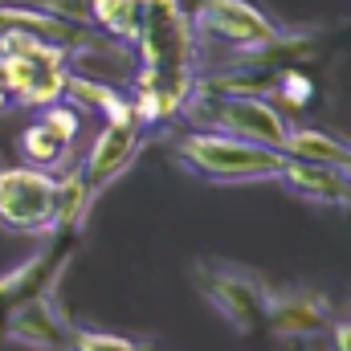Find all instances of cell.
<instances>
[{
  "mask_svg": "<svg viewBox=\"0 0 351 351\" xmlns=\"http://www.w3.org/2000/svg\"><path fill=\"white\" fill-rule=\"evenodd\" d=\"M135 45L143 53V74L135 94V114L147 123L176 119L196 90V33L180 0H143Z\"/></svg>",
  "mask_w": 351,
  "mask_h": 351,
  "instance_id": "1",
  "label": "cell"
},
{
  "mask_svg": "<svg viewBox=\"0 0 351 351\" xmlns=\"http://www.w3.org/2000/svg\"><path fill=\"white\" fill-rule=\"evenodd\" d=\"M66 45L45 41L21 25L0 29V90L25 106H53L66 94Z\"/></svg>",
  "mask_w": 351,
  "mask_h": 351,
  "instance_id": "2",
  "label": "cell"
},
{
  "mask_svg": "<svg viewBox=\"0 0 351 351\" xmlns=\"http://www.w3.org/2000/svg\"><path fill=\"white\" fill-rule=\"evenodd\" d=\"M176 160L180 168L192 176L208 180V184H254V180H269L282 172L286 152L278 147H262L237 135H188L176 143Z\"/></svg>",
  "mask_w": 351,
  "mask_h": 351,
  "instance_id": "3",
  "label": "cell"
},
{
  "mask_svg": "<svg viewBox=\"0 0 351 351\" xmlns=\"http://www.w3.org/2000/svg\"><path fill=\"white\" fill-rule=\"evenodd\" d=\"M196 119H204L213 131H225V135H237V139H250V143H262V147H286V135H290V123L278 106H269L265 98H250V94H204V90H192L188 106Z\"/></svg>",
  "mask_w": 351,
  "mask_h": 351,
  "instance_id": "4",
  "label": "cell"
},
{
  "mask_svg": "<svg viewBox=\"0 0 351 351\" xmlns=\"http://www.w3.org/2000/svg\"><path fill=\"white\" fill-rule=\"evenodd\" d=\"M196 286L200 294L213 302V311L241 335H258L269 323V302L274 294L265 290L262 282L237 265L225 262H200L196 265Z\"/></svg>",
  "mask_w": 351,
  "mask_h": 351,
  "instance_id": "5",
  "label": "cell"
},
{
  "mask_svg": "<svg viewBox=\"0 0 351 351\" xmlns=\"http://www.w3.org/2000/svg\"><path fill=\"white\" fill-rule=\"evenodd\" d=\"M0 225L12 233H58V180L37 168L0 172Z\"/></svg>",
  "mask_w": 351,
  "mask_h": 351,
  "instance_id": "6",
  "label": "cell"
},
{
  "mask_svg": "<svg viewBox=\"0 0 351 351\" xmlns=\"http://www.w3.org/2000/svg\"><path fill=\"white\" fill-rule=\"evenodd\" d=\"M196 33L213 37V41L237 49V53L262 49V45L282 37V29L265 12H258L250 0H200V8H196Z\"/></svg>",
  "mask_w": 351,
  "mask_h": 351,
  "instance_id": "7",
  "label": "cell"
},
{
  "mask_svg": "<svg viewBox=\"0 0 351 351\" xmlns=\"http://www.w3.org/2000/svg\"><path fill=\"white\" fill-rule=\"evenodd\" d=\"M74 250H78V229H58V237L45 245V254H37L33 262H25L21 269H12V274L0 278V335H4V323L29 298L53 290V282L62 278V269L74 258Z\"/></svg>",
  "mask_w": 351,
  "mask_h": 351,
  "instance_id": "8",
  "label": "cell"
},
{
  "mask_svg": "<svg viewBox=\"0 0 351 351\" xmlns=\"http://www.w3.org/2000/svg\"><path fill=\"white\" fill-rule=\"evenodd\" d=\"M139 143H143V119H139V114L106 119L102 135L94 139V147H90V156H86V168L78 172L82 176V184H86V192H90V200H94L114 176L123 172L131 160H135Z\"/></svg>",
  "mask_w": 351,
  "mask_h": 351,
  "instance_id": "9",
  "label": "cell"
},
{
  "mask_svg": "<svg viewBox=\"0 0 351 351\" xmlns=\"http://www.w3.org/2000/svg\"><path fill=\"white\" fill-rule=\"evenodd\" d=\"M4 335H8L12 343H25V348H37V351H70L78 327L66 319V311L58 306V298H53V290H49V294L29 298V302L4 323Z\"/></svg>",
  "mask_w": 351,
  "mask_h": 351,
  "instance_id": "10",
  "label": "cell"
},
{
  "mask_svg": "<svg viewBox=\"0 0 351 351\" xmlns=\"http://www.w3.org/2000/svg\"><path fill=\"white\" fill-rule=\"evenodd\" d=\"M331 323H335V311L323 294L290 290V294H274L265 331H278L286 339H315V335L331 331Z\"/></svg>",
  "mask_w": 351,
  "mask_h": 351,
  "instance_id": "11",
  "label": "cell"
},
{
  "mask_svg": "<svg viewBox=\"0 0 351 351\" xmlns=\"http://www.w3.org/2000/svg\"><path fill=\"white\" fill-rule=\"evenodd\" d=\"M74 135H78V114L53 102V106H45V114H41L33 127H25V135H21V156H25L29 164H37V168H53V164L66 160Z\"/></svg>",
  "mask_w": 351,
  "mask_h": 351,
  "instance_id": "12",
  "label": "cell"
},
{
  "mask_svg": "<svg viewBox=\"0 0 351 351\" xmlns=\"http://www.w3.org/2000/svg\"><path fill=\"white\" fill-rule=\"evenodd\" d=\"M278 180L286 188H294L298 196L315 200V204H351V176H343L331 164H315V160H294L286 156Z\"/></svg>",
  "mask_w": 351,
  "mask_h": 351,
  "instance_id": "13",
  "label": "cell"
},
{
  "mask_svg": "<svg viewBox=\"0 0 351 351\" xmlns=\"http://www.w3.org/2000/svg\"><path fill=\"white\" fill-rule=\"evenodd\" d=\"M90 12H94L102 33H110L119 41H135L139 16H143V0H90Z\"/></svg>",
  "mask_w": 351,
  "mask_h": 351,
  "instance_id": "14",
  "label": "cell"
},
{
  "mask_svg": "<svg viewBox=\"0 0 351 351\" xmlns=\"http://www.w3.org/2000/svg\"><path fill=\"white\" fill-rule=\"evenodd\" d=\"M66 94H74L78 102H86L94 110H102L106 119H123V114H135V106L119 94V90L102 86V82H90V78H66Z\"/></svg>",
  "mask_w": 351,
  "mask_h": 351,
  "instance_id": "15",
  "label": "cell"
},
{
  "mask_svg": "<svg viewBox=\"0 0 351 351\" xmlns=\"http://www.w3.org/2000/svg\"><path fill=\"white\" fill-rule=\"evenodd\" d=\"M70 351H143L139 343L123 339V335H106V331H78Z\"/></svg>",
  "mask_w": 351,
  "mask_h": 351,
  "instance_id": "16",
  "label": "cell"
},
{
  "mask_svg": "<svg viewBox=\"0 0 351 351\" xmlns=\"http://www.w3.org/2000/svg\"><path fill=\"white\" fill-rule=\"evenodd\" d=\"M0 106H4V90H0Z\"/></svg>",
  "mask_w": 351,
  "mask_h": 351,
  "instance_id": "17",
  "label": "cell"
}]
</instances>
